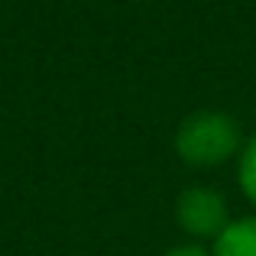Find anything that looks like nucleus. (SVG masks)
I'll return each instance as SVG.
<instances>
[{"label": "nucleus", "mask_w": 256, "mask_h": 256, "mask_svg": "<svg viewBox=\"0 0 256 256\" xmlns=\"http://www.w3.org/2000/svg\"><path fill=\"white\" fill-rule=\"evenodd\" d=\"M162 256H214L211 250H208L204 244H178V246H169V250H166Z\"/></svg>", "instance_id": "5"}, {"label": "nucleus", "mask_w": 256, "mask_h": 256, "mask_svg": "<svg viewBox=\"0 0 256 256\" xmlns=\"http://www.w3.org/2000/svg\"><path fill=\"white\" fill-rule=\"evenodd\" d=\"M175 220L178 227L194 240V244H204V240H218V234L230 224V211H227V198L218 188L208 185H192L175 198Z\"/></svg>", "instance_id": "2"}, {"label": "nucleus", "mask_w": 256, "mask_h": 256, "mask_svg": "<svg viewBox=\"0 0 256 256\" xmlns=\"http://www.w3.org/2000/svg\"><path fill=\"white\" fill-rule=\"evenodd\" d=\"M237 182H240L244 198L256 208V133L244 143V150L237 156Z\"/></svg>", "instance_id": "4"}, {"label": "nucleus", "mask_w": 256, "mask_h": 256, "mask_svg": "<svg viewBox=\"0 0 256 256\" xmlns=\"http://www.w3.org/2000/svg\"><path fill=\"white\" fill-rule=\"evenodd\" d=\"M244 126L227 110H194L175 130V152L192 169H218L244 150Z\"/></svg>", "instance_id": "1"}, {"label": "nucleus", "mask_w": 256, "mask_h": 256, "mask_svg": "<svg viewBox=\"0 0 256 256\" xmlns=\"http://www.w3.org/2000/svg\"><path fill=\"white\" fill-rule=\"evenodd\" d=\"M214 256H256V214L234 218L211 244Z\"/></svg>", "instance_id": "3"}]
</instances>
